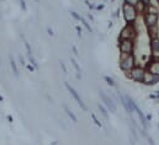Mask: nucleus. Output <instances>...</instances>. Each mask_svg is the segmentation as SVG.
I'll list each match as a JSON object with an SVG mask.
<instances>
[{
    "instance_id": "dca6fc26",
    "label": "nucleus",
    "mask_w": 159,
    "mask_h": 145,
    "mask_svg": "<svg viewBox=\"0 0 159 145\" xmlns=\"http://www.w3.org/2000/svg\"><path fill=\"white\" fill-rule=\"evenodd\" d=\"M64 109H66V112H67V114H68V116H69V117L72 118V121H73L74 123H77V121H78V119H77V117L74 116V113H73V112H72L70 109L68 108L67 106H64Z\"/></svg>"
},
{
    "instance_id": "a878e982",
    "label": "nucleus",
    "mask_w": 159,
    "mask_h": 145,
    "mask_svg": "<svg viewBox=\"0 0 159 145\" xmlns=\"http://www.w3.org/2000/svg\"><path fill=\"white\" fill-rule=\"evenodd\" d=\"M72 16H73L75 20H78V21H79L80 16H79V15H77V12H72Z\"/></svg>"
},
{
    "instance_id": "6ab92c4d",
    "label": "nucleus",
    "mask_w": 159,
    "mask_h": 145,
    "mask_svg": "<svg viewBox=\"0 0 159 145\" xmlns=\"http://www.w3.org/2000/svg\"><path fill=\"white\" fill-rule=\"evenodd\" d=\"M105 81L110 85V86H114V87H116V84H115V80L112 79V77H110V76H105Z\"/></svg>"
},
{
    "instance_id": "2eb2a0df",
    "label": "nucleus",
    "mask_w": 159,
    "mask_h": 145,
    "mask_svg": "<svg viewBox=\"0 0 159 145\" xmlns=\"http://www.w3.org/2000/svg\"><path fill=\"white\" fill-rule=\"evenodd\" d=\"M151 59L152 60H159V51L151 49Z\"/></svg>"
},
{
    "instance_id": "f257e3e1",
    "label": "nucleus",
    "mask_w": 159,
    "mask_h": 145,
    "mask_svg": "<svg viewBox=\"0 0 159 145\" xmlns=\"http://www.w3.org/2000/svg\"><path fill=\"white\" fill-rule=\"evenodd\" d=\"M136 67V58L133 54L120 53V68L122 72H131Z\"/></svg>"
},
{
    "instance_id": "0eeeda50",
    "label": "nucleus",
    "mask_w": 159,
    "mask_h": 145,
    "mask_svg": "<svg viewBox=\"0 0 159 145\" xmlns=\"http://www.w3.org/2000/svg\"><path fill=\"white\" fill-rule=\"evenodd\" d=\"M158 20H159L158 14H152V12H146L144 14V24L147 25V27L157 26L158 25Z\"/></svg>"
},
{
    "instance_id": "a211bd4d",
    "label": "nucleus",
    "mask_w": 159,
    "mask_h": 145,
    "mask_svg": "<svg viewBox=\"0 0 159 145\" xmlns=\"http://www.w3.org/2000/svg\"><path fill=\"white\" fill-rule=\"evenodd\" d=\"M10 64H11V68H12V72L15 74V76H17L19 75V72H17V67H16V64H15V62H14V59L10 57Z\"/></svg>"
},
{
    "instance_id": "ddd939ff",
    "label": "nucleus",
    "mask_w": 159,
    "mask_h": 145,
    "mask_svg": "<svg viewBox=\"0 0 159 145\" xmlns=\"http://www.w3.org/2000/svg\"><path fill=\"white\" fill-rule=\"evenodd\" d=\"M134 7H136V10H137L138 14H146V11H147V6L142 1H139Z\"/></svg>"
},
{
    "instance_id": "cd10ccee",
    "label": "nucleus",
    "mask_w": 159,
    "mask_h": 145,
    "mask_svg": "<svg viewBox=\"0 0 159 145\" xmlns=\"http://www.w3.org/2000/svg\"><path fill=\"white\" fill-rule=\"evenodd\" d=\"M148 142H149V144L151 145H154V142H153V139H152V138H148Z\"/></svg>"
},
{
    "instance_id": "b1692460",
    "label": "nucleus",
    "mask_w": 159,
    "mask_h": 145,
    "mask_svg": "<svg viewBox=\"0 0 159 145\" xmlns=\"http://www.w3.org/2000/svg\"><path fill=\"white\" fill-rule=\"evenodd\" d=\"M139 1H142V2H143V4L146 5V6H147V7H148L149 5H152V2H151V0H139Z\"/></svg>"
},
{
    "instance_id": "6e6552de",
    "label": "nucleus",
    "mask_w": 159,
    "mask_h": 145,
    "mask_svg": "<svg viewBox=\"0 0 159 145\" xmlns=\"http://www.w3.org/2000/svg\"><path fill=\"white\" fill-rule=\"evenodd\" d=\"M66 87L68 89V91L70 92V95H72V96L74 97V100H75V101L78 102V105H79L80 107H81V108L84 109V111H85V109H86V106H85V105H84V102L81 101V99H80V97H79V95H78V92H77V91H75V90H74V89H73V87H72V86H70V85H69L68 82L66 84Z\"/></svg>"
},
{
    "instance_id": "20e7f679",
    "label": "nucleus",
    "mask_w": 159,
    "mask_h": 145,
    "mask_svg": "<svg viewBox=\"0 0 159 145\" xmlns=\"http://www.w3.org/2000/svg\"><path fill=\"white\" fill-rule=\"evenodd\" d=\"M120 52L126 53V54H133L134 49V41L132 39H121L119 44Z\"/></svg>"
},
{
    "instance_id": "9d476101",
    "label": "nucleus",
    "mask_w": 159,
    "mask_h": 145,
    "mask_svg": "<svg viewBox=\"0 0 159 145\" xmlns=\"http://www.w3.org/2000/svg\"><path fill=\"white\" fill-rule=\"evenodd\" d=\"M147 70L159 76V60H151L147 65Z\"/></svg>"
},
{
    "instance_id": "c756f323",
    "label": "nucleus",
    "mask_w": 159,
    "mask_h": 145,
    "mask_svg": "<svg viewBox=\"0 0 159 145\" xmlns=\"http://www.w3.org/2000/svg\"><path fill=\"white\" fill-rule=\"evenodd\" d=\"M157 2H158V7H159V0H157Z\"/></svg>"
},
{
    "instance_id": "423d86ee",
    "label": "nucleus",
    "mask_w": 159,
    "mask_h": 145,
    "mask_svg": "<svg viewBox=\"0 0 159 145\" xmlns=\"http://www.w3.org/2000/svg\"><path fill=\"white\" fill-rule=\"evenodd\" d=\"M159 82V76L158 75H154L151 72H148L146 69V72H144V77H143V81L142 84L144 85H148V86H152V85H156Z\"/></svg>"
},
{
    "instance_id": "f03ea898",
    "label": "nucleus",
    "mask_w": 159,
    "mask_h": 145,
    "mask_svg": "<svg viewBox=\"0 0 159 145\" xmlns=\"http://www.w3.org/2000/svg\"><path fill=\"white\" fill-rule=\"evenodd\" d=\"M122 12H123L125 20H126L128 24H133V22L137 20L138 12H137V10H136L134 6H132V5L127 4V2H123V5H122Z\"/></svg>"
},
{
    "instance_id": "f8f14e48",
    "label": "nucleus",
    "mask_w": 159,
    "mask_h": 145,
    "mask_svg": "<svg viewBox=\"0 0 159 145\" xmlns=\"http://www.w3.org/2000/svg\"><path fill=\"white\" fill-rule=\"evenodd\" d=\"M136 111H137V114H138V118H139V121H141V124H142L143 129H146V128H147V119H146V117H144L143 112L138 108V107H137Z\"/></svg>"
},
{
    "instance_id": "f3484780",
    "label": "nucleus",
    "mask_w": 159,
    "mask_h": 145,
    "mask_svg": "<svg viewBox=\"0 0 159 145\" xmlns=\"http://www.w3.org/2000/svg\"><path fill=\"white\" fill-rule=\"evenodd\" d=\"M98 107H99V109H100L101 114L104 116V118H105V119H109V114H107V111H106V108H105L102 105H98Z\"/></svg>"
},
{
    "instance_id": "7ed1b4c3",
    "label": "nucleus",
    "mask_w": 159,
    "mask_h": 145,
    "mask_svg": "<svg viewBox=\"0 0 159 145\" xmlns=\"http://www.w3.org/2000/svg\"><path fill=\"white\" fill-rule=\"evenodd\" d=\"M138 36V31L134 27V24H128L126 27H123L120 32V41L121 39H132L134 41Z\"/></svg>"
},
{
    "instance_id": "5701e85b",
    "label": "nucleus",
    "mask_w": 159,
    "mask_h": 145,
    "mask_svg": "<svg viewBox=\"0 0 159 145\" xmlns=\"http://www.w3.org/2000/svg\"><path fill=\"white\" fill-rule=\"evenodd\" d=\"M72 64L74 65V68H75V70H77V72H80V68H79V67H78V63L75 62V59H74V58H72Z\"/></svg>"
},
{
    "instance_id": "393cba45",
    "label": "nucleus",
    "mask_w": 159,
    "mask_h": 145,
    "mask_svg": "<svg viewBox=\"0 0 159 145\" xmlns=\"http://www.w3.org/2000/svg\"><path fill=\"white\" fill-rule=\"evenodd\" d=\"M91 117H93V119H94V122L96 123V125H100V127H101V123H100V122H99V121L96 119V117H95V114H93Z\"/></svg>"
},
{
    "instance_id": "412c9836",
    "label": "nucleus",
    "mask_w": 159,
    "mask_h": 145,
    "mask_svg": "<svg viewBox=\"0 0 159 145\" xmlns=\"http://www.w3.org/2000/svg\"><path fill=\"white\" fill-rule=\"evenodd\" d=\"M125 2H127V4L132 5V6H136L139 2V0H125Z\"/></svg>"
},
{
    "instance_id": "bb28decb",
    "label": "nucleus",
    "mask_w": 159,
    "mask_h": 145,
    "mask_svg": "<svg viewBox=\"0 0 159 145\" xmlns=\"http://www.w3.org/2000/svg\"><path fill=\"white\" fill-rule=\"evenodd\" d=\"M61 67H62V69H63V72L67 74V68H66V65H64V63L63 62H61Z\"/></svg>"
},
{
    "instance_id": "39448f33",
    "label": "nucleus",
    "mask_w": 159,
    "mask_h": 145,
    "mask_svg": "<svg viewBox=\"0 0 159 145\" xmlns=\"http://www.w3.org/2000/svg\"><path fill=\"white\" fill-rule=\"evenodd\" d=\"M144 72L146 69L143 67H134L131 72H129V79L133 80L134 82H142L143 81V77H144Z\"/></svg>"
},
{
    "instance_id": "9b49d317",
    "label": "nucleus",
    "mask_w": 159,
    "mask_h": 145,
    "mask_svg": "<svg viewBox=\"0 0 159 145\" xmlns=\"http://www.w3.org/2000/svg\"><path fill=\"white\" fill-rule=\"evenodd\" d=\"M148 36H149V38H151V39L158 38V37H159L158 25H157V26H152V27H148Z\"/></svg>"
},
{
    "instance_id": "c85d7f7f",
    "label": "nucleus",
    "mask_w": 159,
    "mask_h": 145,
    "mask_svg": "<svg viewBox=\"0 0 159 145\" xmlns=\"http://www.w3.org/2000/svg\"><path fill=\"white\" fill-rule=\"evenodd\" d=\"M73 52L75 53V55H78V51H77V48H75V47H73Z\"/></svg>"
},
{
    "instance_id": "4be33fe9",
    "label": "nucleus",
    "mask_w": 159,
    "mask_h": 145,
    "mask_svg": "<svg viewBox=\"0 0 159 145\" xmlns=\"http://www.w3.org/2000/svg\"><path fill=\"white\" fill-rule=\"evenodd\" d=\"M29 57H30V62L32 63V65H34V67H35V68L37 69V68H39V65H37V63H36V60H35V58H34V57H32L31 54H30Z\"/></svg>"
},
{
    "instance_id": "aec40b11",
    "label": "nucleus",
    "mask_w": 159,
    "mask_h": 145,
    "mask_svg": "<svg viewBox=\"0 0 159 145\" xmlns=\"http://www.w3.org/2000/svg\"><path fill=\"white\" fill-rule=\"evenodd\" d=\"M79 21L81 22V24H83V25H84V26H85V27H86V30H88V31H90V32H91V27H90V25L86 22V20H85L84 17H81V16H80Z\"/></svg>"
},
{
    "instance_id": "1a4fd4ad",
    "label": "nucleus",
    "mask_w": 159,
    "mask_h": 145,
    "mask_svg": "<svg viewBox=\"0 0 159 145\" xmlns=\"http://www.w3.org/2000/svg\"><path fill=\"white\" fill-rule=\"evenodd\" d=\"M100 96H101V99H102V101H104V103L106 105V107L110 109L111 112H116V105L114 103V101L109 97V96H106L105 94H104V91H100Z\"/></svg>"
},
{
    "instance_id": "4468645a",
    "label": "nucleus",
    "mask_w": 159,
    "mask_h": 145,
    "mask_svg": "<svg viewBox=\"0 0 159 145\" xmlns=\"http://www.w3.org/2000/svg\"><path fill=\"white\" fill-rule=\"evenodd\" d=\"M151 49L159 51V37L158 38H154V39H151Z\"/></svg>"
}]
</instances>
